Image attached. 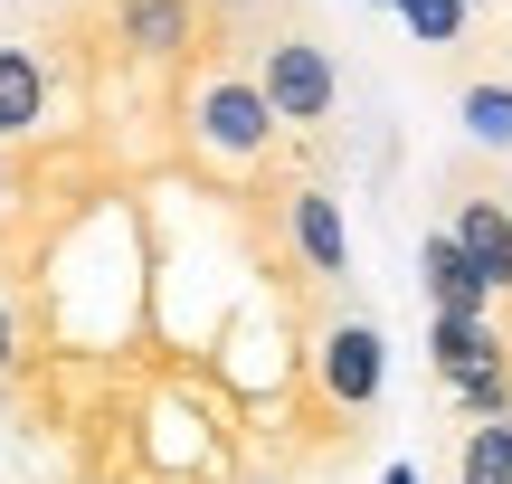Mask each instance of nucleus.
Segmentation results:
<instances>
[{"mask_svg":"<svg viewBox=\"0 0 512 484\" xmlns=\"http://www.w3.org/2000/svg\"><path fill=\"white\" fill-rule=\"evenodd\" d=\"M238 484H266V475H238Z\"/></svg>","mask_w":512,"mask_h":484,"instance_id":"18","label":"nucleus"},{"mask_svg":"<svg viewBox=\"0 0 512 484\" xmlns=\"http://www.w3.org/2000/svg\"><path fill=\"white\" fill-rule=\"evenodd\" d=\"M313 371H323V399H332V409H370L380 380H389V333L370 314H342L323 333V352H313Z\"/></svg>","mask_w":512,"mask_h":484,"instance_id":"3","label":"nucleus"},{"mask_svg":"<svg viewBox=\"0 0 512 484\" xmlns=\"http://www.w3.org/2000/svg\"><path fill=\"white\" fill-rule=\"evenodd\" d=\"M418 295H427V314H465V323L494 314V285L475 276V257L456 247V228H427L418 238Z\"/></svg>","mask_w":512,"mask_h":484,"instance_id":"4","label":"nucleus"},{"mask_svg":"<svg viewBox=\"0 0 512 484\" xmlns=\"http://www.w3.org/2000/svg\"><path fill=\"white\" fill-rule=\"evenodd\" d=\"M0 209H10V162H0Z\"/></svg>","mask_w":512,"mask_h":484,"instance_id":"16","label":"nucleus"},{"mask_svg":"<svg viewBox=\"0 0 512 484\" xmlns=\"http://www.w3.org/2000/svg\"><path fill=\"white\" fill-rule=\"evenodd\" d=\"M456 247L475 257V276L494 285V295H512V200H456Z\"/></svg>","mask_w":512,"mask_h":484,"instance_id":"8","label":"nucleus"},{"mask_svg":"<svg viewBox=\"0 0 512 484\" xmlns=\"http://www.w3.org/2000/svg\"><path fill=\"white\" fill-rule=\"evenodd\" d=\"M456 484H512V409L465 428V447H456Z\"/></svg>","mask_w":512,"mask_h":484,"instance_id":"11","label":"nucleus"},{"mask_svg":"<svg viewBox=\"0 0 512 484\" xmlns=\"http://www.w3.org/2000/svg\"><path fill=\"white\" fill-rule=\"evenodd\" d=\"M456 124H465V143L512 152V76H475V86L456 95Z\"/></svg>","mask_w":512,"mask_h":484,"instance_id":"10","label":"nucleus"},{"mask_svg":"<svg viewBox=\"0 0 512 484\" xmlns=\"http://www.w3.org/2000/svg\"><path fill=\"white\" fill-rule=\"evenodd\" d=\"M38 124H48V67H38V48H0V143Z\"/></svg>","mask_w":512,"mask_h":484,"instance_id":"9","label":"nucleus"},{"mask_svg":"<svg viewBox=\"0 0 512 484\" xmlns=\"http://www.w3.org/2000/svg\"><path fill=\"white\" fill-rule=\"evenodd\" d=\"M389 10H399V29L418 38V48H456V38L475 29V10H465V0H389Z\"/></svg>","mask_w":512,"mask_h":484,"instance_id":"12","label":"nucleus"},{"mask_svg":"<svg viewBox=\"0 0 512 484\" xmlns=\"http://www.w3.org/2000/svg\"><path fill=\"white\" fill-rule=\"evenodd\" d=\"M190 133H200V152H219V162H266V143L285 124H275L256 76H209V86H190Z\"/></svg>","mask_w":512,"mask_h":484,"instance_id":"2","label":"nucleus"},{"mask_svg":"<svg viewBox=\"0 0 512 484\" xmlns=\"http://www.w3.org/2000/svg\"><path fill=\"white\" fill-rule=\"evenodd\" d=\"M380 484H418V466H408V456H399V466H389V475H380Z\"/></svg>","mask_w":512,"mask_h":484,"instance_id":"15","label":"nucleus"},{"mask_svg":"<svg viewBox=\"0 0 512 484\" xmlns=\"http://www.w3.org/2000/svg\"><path fill=\"white\" fill-rule=\"evenodd\" d=\"M494 361H512V342L494 333V314H484V323L427 314V371H437V380H475V371H494Z\"/></svg>","mask_w":512,"mask_h":484,"instance_id":"7","label":"nucleus"},{"mask_svg":"<svg viewBox=\"0 0 512 484\" xmlns=\"http://www.w3.org/2000/svg\"><path fill=\"white\" fill-rule=\"evenodd\" d=\"M256 86H266V105H275V124H285V133L323 124V114L342 105V67H332V48H323V38H304V29L266 38V57H256Z\"/></svg>","mask_w":512,"mask_h":484,"instance_id":"1","label":"nucleus"},{"mask_svg":"<svg viewBox=\"0 0 512 484\" xmlns=\"http://www.w3.org/2000/svg\"><path fill=\"white\" fill-rule=\"evenodd\" d=\"M285 238H294V257L313 266V276H351V228H342V200L332 190H285Z\"/></svg>","mask_w":512,"mask_h":484,"instance_id":"6","label":"nucleus"},{"mask_svg":"<svg viewBox=\"0 0 512 484\" xmlns=\"http://www.w3.org/2000/svg\"><path fill=\"white\" fill-rule=\"evenodd\" d=\"M437 390H446L456 418H503L512 409V361H494V371H475V380H437Z\"/></svg>","mask_w":512,"mask_h":484,"instance_id":"13","label":"nucleus"},{"mask_svg":"<svg viewBox=\"0 0 512 484\" xmlns=\"http://www.w3.org/2000/svg\"><path fill=\"white\" fill-rule=\"evenodd\" d=\"M465 10H503V0H465Z\"/></svg>","mask_w":512,"mask_h":484,"instance_id":"17","label":"nucleus"},{"mask_svg":"<svg viewBox=\"0 0 512 484\" xmlns=\"http://www.w3.org/2000/svg\"><path fill=\"white\" fill-rule=\"evenodd\" d=\"M10 361H19V314L0 304V371H10Z\"/></svg>","mask_w":512,"mask_h":484,"instance_id":"14","label":"nucleus"},{"mask_svg":"<svg viewBox=\"0 0 512 484\" xmlns=\"http://www.w3.org/2000/svg\"><path fill=\"white\" fill-rule=\"evenodd\" d=\"M114 38L152 67H181L200 48V0H114Z\"/></svg>","mask_w":512,"mask_h":484,"instance_id":"5","label":"nucleus"}]
</instances>
